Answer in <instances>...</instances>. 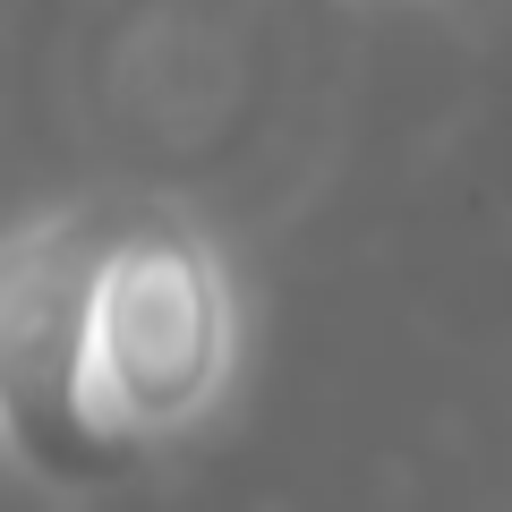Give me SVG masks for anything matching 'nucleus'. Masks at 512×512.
Masks as SVG:
<instances>
[{
    "mask_svg": "<svg viewBox=\"0 0 512 512\" xmlns=\"http://www.w3.org/2000/svg\"><path fill=\"white\" fill-rule=\"evenodd\" d=\"M111 214L86 197L0 222V461L26 487L94 495L128 453L86 419V291Z\"/></svg>",
    "mask_w": 512,
    "mask_h": 512,
    "instance_id": "f03ea898",
    "label": "nucleus"
},
{
    "mask_svg": "<svg viewBox=\"0 0 512 512\" xmlns=\"http://www.w3.org/2000/svg\"><path fill=\"white\" fill-rule=\"evenodd\" d=\"M248 359V299L205 222L146 205L103 231L86 291V419L128 461L222 419Z\"/></svg>",
    "mask_w": 512,
    "mask_h": 512,
    "instance_id": "f257e3e1",
    "label": "nucleus"
}]
</instances>
